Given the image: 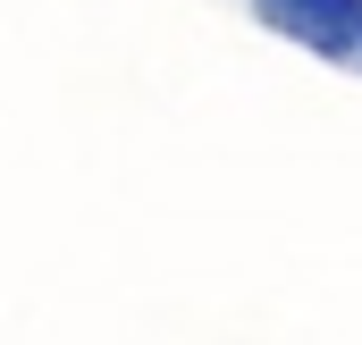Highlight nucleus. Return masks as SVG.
I'll list each match as a JSON object with an SVG mask.
<instances>
[{"label": "nucleus", "mask_w": 362, "mask_h": 345, "mask_svg": "<svg viewBox=\"0 0 362 345\" xmlns=\"http://www.w3.org/2000/svg\"><path fill=\"white\" fill-rule=\"evenodd\" d=\"M262 8H270V25H286L295 42H312L329 59H346L362 42V0H262Z\"/></svg>", "instance_id": "f257e3e1"}]
</instances>
